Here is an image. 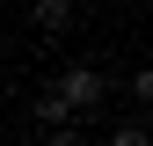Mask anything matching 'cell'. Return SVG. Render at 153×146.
Returning <instances> with one entry per match:
<instances>
[{
	"label": "cell",
	"mask_w": 153,
	"mask_h": 146,
	"mask_svg": "<svg viewBox=\"0 0 153 146\" xmlns=\"http://www.w3.org/2000/svg\"><path fill=\"white\" fill-rule=\"evenodd\" d=\"M51 95L66 102V117H95V110L109 102V80H102L95 66H66L59 80H51Z\"/></svg>",
	"instance_id": "cell-1"
},
{
	"label": "cell",
	"mask_w": 153,
	"mask_h": 146,
	"mask_svg": "<svg viewBox=\"0 0 153 146\" xmlns=\"http://www.w3.org/2000/svg\"><path fill=\"white\" fill-rule=\"evenodd\" d=\"M29 22L44 29V36H59V29H73V0H29Z\"/></svg>",
	"instance_id": "cell-2"
},
{
	"label": "cell",
	"mask_w": 153,
	"mask_h": 146,
	"mask_svg": "<svg viewBox=\"0 0 153 146\" xmlns=\"http://www.w3.org/2000/svg\"><path fill=\"white\" fill-rule=\"evenodd\" d=\"M36 117H44V132H51V124H73V117H66V102L51 95V88H44V95H36Z\"/></svg>",
	"instance_id": "cell-3"
},
{
	"label": "cell",
	"mask_w": 153,
	"mask_h": 146,
	"mask_svg": "<svg viewBox=\"0 0 153 146\" xmlns=\"http://www.w3.org/2000/svg\"><path fill=\"white\" fill-rule=\"evenodd\" d=\"M109 146H146V117H124L117 132H109Z\"/></svg>",
	"instance_id": "cell-4"
},
{
	"label": "cell",
	"mask_w": 153,
	"mask_h": 146,
	"mask_svg": "<svg viewBox=\"0 0 153 146\" xmlns=\"http://www.w3.org/2000/svg\"><path fill=\"white\" fill-rule=\"evenodd\" d=\"M44 146H88V139L73 132V124H51V132H44Z\"/></svg>",
	"instance_id": "cell-5"
}]
</instances>
